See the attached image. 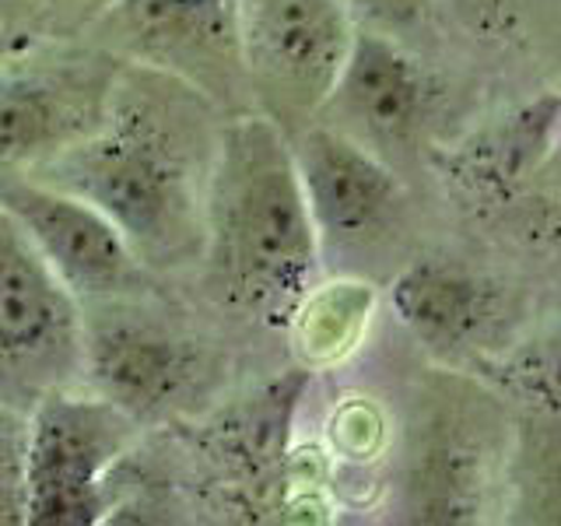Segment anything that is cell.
<instances>
[{
  "instance_id": "cell-15",
  "label": "cell",
  "mask_w": 561,
  "mask_h": 526,
  "mask_svg": "<svg viewBox=\"0 0 561 526\" xmlns=\"http://www.w3.org/2000/svg\"><path fill=\"white\" fill-rule=\"evenodd\" d=\"M355 25H368L373 32H393L417 18L421 0H344Z\"/></svg>"
},
{
  "instance_id": "cell-4",
  "label": "cell",
  "mask_w": 561,
  "mask_h": 526,
  "mask_svg": "<svg viewBox=\"0 0 561 526\" xmlns=\"http://www.w3.org/2000/svg\"><path fill=\"white\" fill-rule=\"evenodd\" d=\"M84 365V309L0 210V397L32 408Z\"/></svg>"
},
{
  "instance_id": "cell-6",
  "label": "cell",
  "mask_w": 561,
  "mask_h": 526,
  "mask_svg": "<svg viewBox=\"0 0 561 526\" xmlns=\"http://www.w3.org/2000/svg\"><path fill=\"white\" fill-rule=\"evenodd\" d=\"M288 145L320 260L365 263L393 250L408 218V201L382 158L337 127L288 130Z\"/></svg>"
},
{
  "instance_id": "cell-3",
  "label": "cell",
  "mask_w": 561,
  "mask_h": 526,
  "mask_svg": "<svg viewBox=\"0 0 561 526\" xmlns=\"http://www.w3.org/2000/svg\"><path fill=\"white\" fill-rule=\"evenodd\" d=\"M137 421L99 393L60 386L28 408L25 523L92 526L105 513V481L130 453Z\"/></svg>"
},
{
  "instance_id": "cell-1",
  "label": "cell",
  "mask_w": 561,
  "mask_h": 526,
  "mask_svg": "<svg viewBox=\"0 0 561 526\" xmlns=\"http://www.w3.org/2000/svg\"><path fill=\"white\" fill-rule=\"evenodd\" d=\"M218 130L197 84L127 64L99 127L22 172L99 207L145 267H169L204 245Z\"/></svg>"
},
{
  "instance_id": "cell-17",
  "label": "cell",
  "mask_w": 561,
  "mask_h": 526,
  "mask_svg": "<svg viewBox=\"0 0 561 526\" xmlns=\"http://www.w3.org/2000/svg\"><path fill=\"white\" fill-rule=\"evenodd\" d=\"M57 4H75V8H81V4H92V0H57Z\"/></svg>"
},
{
  "instance_id": "cell-16",
  "label": "cell",
  "mask_w": 561,
  "mask_h": 526,
  "mask_svg": "<svg viewBox=\"0 0 561 526\" xmlns=\"http://www.w3.org/2000/svg\"><path fill=\"white\" fill-rule=\"evenodd\" d=\"M35 46V35H25V32H0V67L8 60H14L18 53H25Z\"/></svg>"
},
{
  "instance_id": "cell-14",
  "label": "cell",
  "mask_w": 561,
  "mask_h": 526,
  "mask_svg": "<svg viewBox=\"0 0 561 526\" xmlns=\"http://www.w3.org/2000/svg\"><path fill=\"white\" fill-rule=\"evenodd\" d=\"M28 411L0 397V526H25Z\"/></svg>"
},
{
  "instance_id": "cell-12",
  "label": "cell",
  "mask_w": 561,
  "mask_h": 526,
  "mask_svg": "<svg viewBox=\"0 0 561 526\" xmlns=\"http://www.w3.org/2000/svg\"><path fill=\"white\" fill-rule=\"evenodd\" d=\"M488 291L478 277L438 260L411 263L393 281V309L432 347H463L488 320Z\"/></svg>"
},
{
  "instance_id": "cell-7",
  "label": "cell",
  "mask_w": 561,
  "mask_h": 526,
  "mask_svg": "<svg viewBox=\"0 0 561 526\" xmlns=\"http://www.w3.org/2000/svg\"><path fill=\"white\" fill-rule=\"evenodd\" d=\"M119 67L110 53H43L39 43L0 67V172L32 169L92 134Z\"/></svg>"
},
{
  "instance_id": "cell-13",
  "label": "cell",
  "mask_w": 561,
  "mask_h": 526,
  "mask_svg": "<svg viewBox=\"0 0 561 526\" xmlns=\"http://www.w3.org/2000/svg\"><path fill=\"white\" fill-rule=\"evenodd\" d=\"M298 393H302V379L277 382L267 393L250 397V403L221 418L218 428L210 432V453L239 473L242 488H263L274 473H280Z\"/></svg>"
},
{
  "instance_id": "cell-10",
  "label": "cell",
  "mask_w": 561,
  "mask_h": 526,
  "mask_svg": "<svg viewBox=\"0 0 561 526\" xmlns=\"http://www.w3.org/2000/svg\"><path fill=\"white\" fill-rule=\"evenodd\" d=\"M327 105L341 119L337 130L358 145L403 148L425 123L428 81L390 32L358 28Z\"/></svg>"
},
{
  "instance_id": "cell-5",
  "label": "cell",
  "mask_w": 561,
  "mask_h": 526,
  "mask_svg": "<svg viewBox=\"0 0 561 526\" xmlns=\"http://www.w3.org/2000/svg\"><path fill=\"white\" fill-rule=\"evenodd\" d=\"M355 32L344 0H236L239 64L285 130L327 105Z\"/></svg>"
},
{
  "instance_id": "cell-2",
  "label": "cell",
  "mask_w": 561,
  "mask_h": 526,
  "mask_svg": "<svg viewBox=\"0 0 561 526\" xmlns=\"http://www.w3.org/2000/svg\"><path fill=\"white\" fill-rule=\"evenodd\" d=\"M204 253L225 302L267 327H288L316 288L320 242L288 130L271 116H236L218 130Z\"/></svg>"
},
{
  "instance_id": "cell-9",
  "label": "cell",
  "mask_w": 561,
  "mask_h": 526,
  "mask_svg": "<svg viewBox=\"0 0 561 526\" xmlns=\"http://www.w3.org/2000/svg\"><path fill=\"white\" fill-rule=\"evenodd\" d=\"M84 316V365L95 393L127 411L137 425L180 411L204 379V351L180 330L113 309Z\"/></svg>"
},
{
  "instance_id": "cell-11",
  "label": "cell",
  "mask_w": 561,
  "mask_h": 526,
  "mask_svg": "<svg viewBox=\"0 0 561 526\" xmlns=\"http://www.w3.org/2000/svg\"><path fill=\"white\" fill-rule=\"evenodd\" d=\"M110 25L137 64L190 84L239 64L236 0H113Z\"/></svg>"
},
{
  "instance_id": "cell-8",
  "label": "cell",
  "mask_w": 561,
  "mask_h": 526,
  "mask_svg": "<svg viewBox=\"0 0 561 526\" xmlns=\"http://www.w3.org/2000/svg\"><path fill=\"white\" fill-rule=\"evenodd\" d=\"M0 210L22 228L78 302H119L145 285V263L99 207L28 172H0Z\"/></svg>"
}]
</instances>
